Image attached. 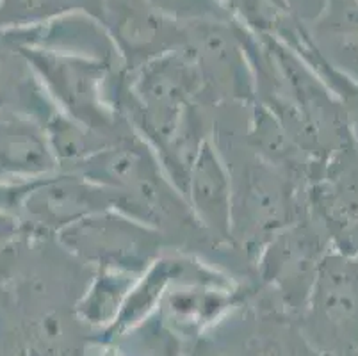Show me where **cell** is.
Returning <instances> with one entry per match:
<instances>
[{"label":"cell","instance_id":"obj_1","mask_svg":"<svg viewBox=\"0 0 358 356\" xmlns=\"http://www.w3.org/2000/svg\"><path fill=\"white\" fill-rule=\"evenodd\" d=\"M73 251L99 262L103 269L134 273L143 269L157 251V235L138 220L118 215L91 214L71 227Z\"/></svg>","mask_w":358,"mask_h":356},{"label":"cell","instance_id":"obj_3","mask_svg":"<svg viewBox=\"0 0 358 356\" xmlns=\"http://www.w3.org/2000/svg\"><path fill=\"white\" fill-rule=\"evenodd\" d=\"M187 191L205 227L220 237H229L232 232V184L209 143H201L191 164Z\"/></svg>","mask_w":358,"mask_h":356},{"label":"cell","instance_id":"obj_4","mask_svg":"<svg viewBox=\"0 0 358 356\" xmlns=\"http://www.w3.org/2000/svg\"><path fill=\"white\" fill-rule=\"evenodd\" d=\"M330 84L338 97L343 98L344 113L348 118V125L353 129L355 145L358 148V84L351 78H330Z\"/></svg>","mask_w":358,"mask_h":356},{"label":"cell","instance_id":"obj_2","mask_svg":"<svg viewBox=\"0 0 358 356\" xmlns=\"http://www.w3.org/2000/svg\"><path fill=\"white\" fill-rule=\"evenodd\" d=\"M312 312L314 319L341 337L348 333L358 341V259L343 253H328L319 260L312 283Z\"/></svg>","mask_w":358,"mask_h":356}]
</instances>
